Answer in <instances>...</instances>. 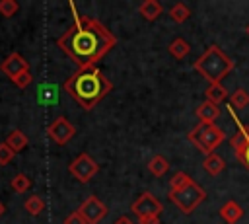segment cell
Here are the masks:
<instances>
[{"mask_svg": "<svg viewBox=\"0 0 249 224\" xmlns=\"http://www.w3.org/2000/svg\"><path fill=\"white\" fill-rule=\"evenodd\" d=\"M68 8L74 14V21L56 39V47L76 62L78 70H91L117 45V37L101 21L82 16L74 2H68Z\"/></svg>", "mask_w": 249, "mask_h": 224, "instance_id": "1", "label": "cell"}, {"mask_svg": "<svg viewBox=\"0 0 249 224\" xmlns=\"http://www.w3.org/2000/svg\"><path fill=\"white\" fill-rule=\"evenodd\" d=\"M62 88L82 109L91 111L113 90V84L95 66L91 70H76L70 78L64 80Z\"/></svg>", "mask_w": 249, "mask_h": 224, "instance_id": "2", "label": "cell"}, {"mask_svg": "<svg viewBox=\"0 0 249 224\" xmlns=\"http://www.w3.org/2000/svg\"><path fill=\"white\" fill-rule=\"evenodd\" d=\"M233 60L218 45H210L193 64V68L208 84H222V80L233 70Z\"/></svg>", "mask_w": 249, "mask_h": 224, "instance_id": "3", "label": "cell"}, {"mask_svg": "<svg viewBox=\"0 0 249 224\" xmlns=\"http://www.w3.org/2000/svg\"><path fill=\"white\" fill-rule=\"evenodd\" d=\"M187 138L191 140L193 146H196L204 156L212 154L224 140H226V134L220 127H216L214 123H198L193 131H189Z\"/></svg>", "mask_w": 249, "mask_h": 224, "instance_id": "4", "label": "cell"}, {"mask_svg": "<svg viewBox=\"0 0 249 224\" xmlns=\"http://www.w3.org/2000/svg\"><path fill=\"white\" fill-rule=\"evenodd\" d=\"M169 201L181 210V212H185V214H191L204 199H206V191L198 185V183H195V179L189 183V185H185V187H181V189H175V191H169Z\"/></svg>", "mask_w": 249, "mask_h": 224, "instance_id": "5", "label": "cell"}, {"mask_svg": "<svg viewBox=\"0 0 249 224\" xmlns=\"http://www.w3.org/2000/svg\"><path fill=\"white\" fill-rule=\"evenodd\" d=\"M68 171H70L80 183H88V181H91V179L95 177V173L99 171V166H97V162H95L89 154H78V156L70 162Z\"/></svg>", "mask_w": 249, "mask_h": 224, "instance_id": "6", "label": "cell"}, {"mask_svg": "<svg viewBox=\"0 0 249 224\" xmlns=\"http://www.w3.org/2000/svg\"><path fill=\"white\" fill-rule=\"evenodd\" d=\"M107 212H109L107 205L101 203V199L95 195L86 197V201L78 206V214L84 218L86 224H99L107 216Z\"/></svg>", "mask_w": 249, "mask_h": 224, "instance_id": "7", "label": "cell"}, {"mask_svg": "<svg viewBox=\"0 0 249 224\" xmlns=\"http://www.w3.org/2000/svg\"><path fill=\"white\" fill-rule=\"evenodd\" d=\"M74 134H76V127L66 119V117H56L54 121H51V125L47 127V136L54 142V144H58V146H64V144H68L72 138H74Z\"/></svg>", "mask_w": 249, "mask_h": 224, "instance_id": "8", "label": "cell"}, {"mask_svg": "<svg viewBox=\"0 0 249 224\" xmlns=\"http://www.w3.org/2000/svg\"><path fill=\"white\" fill-rule=\"evenodd\" d=\"M130 210L134 216L138 218H146V216H160V212L163 210V205L160 203L158 197H154L150 191L142 193L132 205H130Z\"/></svg>", "mask_w": 249, "mask_h": 224, "instance_id": "9", "label": "cell"}, {"mask_svg": "<svg viewBox=\"0 0 249 224\" xmlns=\"http://www.w3.org/2000/svg\"><path fill=\"white\" fill-rule=\"evenodd\" d=\"M0 70H2L4 76H8V78L14 82L18 76L29 72V62H27L19 53H10V55L0 62Z\"/></svg>", "mask_w": 249, "mask_h": 224, "instance_id": "10", "label": "cell"}, {"mask_svg": "<svg viewBox=\"0 0 249 224\" xmlns=\"http://www.w3.org/2000/svg\"><path fill=\"white\" fill-rule=\"evenodd\" d=\"M220 105H216V103H212V101H208V99H204L196 109H195V115H196V119L200 121V123H214L218 117H220Z\"/></svg>", "mask_w": 249, "mask_h": 224, "instance_id": "11", "label": "cell"}, {"mask_svg": "<svg viewBox=\"0 0 249 224\" xmlns=\"http://www.w3.org/2000/svg\"><path fill=\"white\" fill-rule=\"evenodd\" d=\"M37 101L43 105H54L58 103V88L54 84H39L37 86Z\"/></svg>", "mask_w": 249, "mask_h": 224, "instance_id": "12", "label": "cell"}, {"mask_svg": "<svg viewBox=\"0 0 249 224\" xmlns=\"http://www.w3.org/2000/svg\"><path fill=\"white\" fill-rule=\"evenodd\" d=\"M220 218H224L226 224H237L239 218H243V208H241L235 201H228V203L220 208Z\"/></svg>", "mask_w": 249, "mask_h": 224, "instance_id": "13", "label": "cell"}, {"mask_svg": "<svg viewBox=\"0 0 249 224\" xmlns=\"http://www.w3.org/2000/svg\"><path fill=\"white\" fill-rule=\"evenodd\" d=\"M138 12H140V16H142L144 19L154 21V19H158V18L161 16L163 8H161V4H160L158 0H144V2L138 6Z\"/></svg>", "mask_w": 249, "mask_h": 224, "instance_id": "14", "label": "cell"}, {"mask_svg": "<svg viewBox=\"0 0 249 224\" xmlns=\"http://www.w3.org/2000/svg\"><path fill=\"white\" fill-rule=\"evenodd\" d=\"M202 168H204L206 173H210V175L216 177V175H220V173L224 171L226 162L222 160V156H218L216 152H212V154L204 156V160H202Z\"/></svg>", "mask_w": 249, "mask_h": 224, "instance_id": "15", "label": "cell"}, {"mask_svg": "<svg viewBox=\"0 0 249 224\" xmlns=\"http://www.w3.org/2000/svg\"><path fill=\"white\" fill-rule=\"evenodd\" d=\"M148 171H150L154 177H163V175L169 171V162H167L161 154H156V156H152V160L148 162Z\"/></svg>", "mask_w": 249, "mask_h": 224, "instance_id": "16", "label": "cell"}, {"mask_svg": "<svg viewBox=\"0 0 249 224\" xmlns=\"http://www.w3.org/2000/svg\"><path fill=\"white\" fill-rule=\"evenodd\" d=\"M204 95H206L208 101L220 105L222 101H226V97H228V90H226L222 84H208V88L204 90Z\"/></svg>", "mask_w": 249, "mask_h": 224, "instance_id": "17", "label": "cell"}, {"mask_svg": "<svg viewBox=\"0 0 249 224\" xmlns=\"http://www.w3.org/2000/svg\"><path fill=\"white\" fill-rule=\"evenodd\" d=\"M169 53H171V56H173V58L183 60V58L191 53V45H189L183 37H177V39H173V41L169 43Z\"/></svg>", "mask_w": 249, "mask_h": 224, "instance_id": "18", "label": "cell"}, {"mask_svg": "<svg viewBox=\"0 0 249 224\" xmlns=\"http://www.w3.org/2000/svg\"><path fill=\"white\" fill-rule=\"evenodd\" d=\"M169 18L175 21V23H183L191 18V8L185 4V2H175L171 8H169Z\"/></svg>", "mask_w": 249, "mask_h": 224, "instance_id": "19", "label": "cell"}, {"mask_svg": "<svg viewBox=\"0 0 249 224\" xmlns=\"http://www.w3.org/2000/svg\"><path fill=\"white\" fill-rule=\"evenodd\" d=\"M6 144H8L14 152H21V150L27 146V134H25V132H21L19 129H16V131H12V132L8 134Z\"/></svg>", "mask_w": 249, "mask_h": 224, "instance_id": "20", "label": "cell"}, {"mask_svg": "<svg viewBox=\"0 0 249 224\" xmlns=\"http://www.w3.org/2000/svg\"><path fill=\"white\" fill-rule=\"evenodd\" d=\"M23 208H25L31 216H37V214H41V212L45 210V201H43V197H39V195H31V197L25 199Z\"/></svg>", "mask_w": 249, "mask_h": 224, "instance_id": "21", "label": "cell"}, {"mask_svg": "<svg viewBox=\"0 0 249 224\" xmlns=\"http://www.w3.org/2000/svg\"><path fill=\"white\" fill-rule=\"evenodd\" d=\"M230 105L233 109H245L249 105V92L243 88H237L233 93H230Z\"/></svg>", "mask_w": 249, "mask_h": 224, "instance_id": "22", "label": "cell"}, {"mask_svg": "<svg viewBox=\"0 0 249 224\" xmlns=\"http://www.w3.org/2000/svg\"><path fill=\"white\" fill-rule=\"evenodd\" d=\"M10 187L16 191V193H25L31 189V179L25 175V173H16L10 181Z\"/></svg>", "mask_w": 249, "mask_h": 224, "instance_id": "23", "label": "cell"}, {"mask_svg": "<svg viewBox=\"0 0 249 224\" xmlns=\"http://www.w3.org/2000/svg\"><path fill=\"white\" fill-rule=\"evenodd\" d=\"M191 181H193L191 175H187L185 171H175L173 177L169 179V187H171V191H175V189H181V187L189 185Z\"/></svg>", "mask_w": 249, "mask_h": 224, "instance_id": "24", "label": "cell"}, {"mask_svg": "<svg viewBox=\"0 0 249 224\" xmlns=\"http://www.w3.org/2000/svg\"><path fill=\"white\" fill-rule=\"evenodd\" d=\"M19 10V4L16 0H0V14L4 18H12L16 16V12Z\"/></svg>", "mask_w": 249, "mask_h": 224, "instance_id": "25", "label": "cell"}, {"mask_svg": "<svg viewBox=\"0 0 249 224\" xmlns=\"http://www.w3.org/2000/svg\"><path fill=\"white\" fill-rule=\"evenodd\" d=\"M14 156H16V152L6 142H0V166H8L14 160Z\"/></svg>", "mask_w": 249, "mask_h": 224, "instance_id": "26", "label": "cell"}, {"mask_svg": "<svg viewBox=\"0 0 249 224\" xmlns=\"http://www.w3.org/2000/svg\"><path fill=\"white\" fill-rule=\"evenodd\" d=\"M31 82H33V76H31V72H25V74H21V76H18V78L14 80V84H16L18 88H21V90H23V88H27Z\"/></svg>", "mask_w": 249, "mask_h": 224, "instance_id": "27", "label": "cell"}, {"mask_svg": "<svg viewBox=\"0 0 249 224\" xmlns=\"http://www.w3.org/2000/svg\"><path fill=\"white\" fill-rule=\"evenodd\" d=\"M62 224H86V222H84V218L78 214V210H74V212H70V214L64 218Z\"/></svg>", "mask_w": 249, "mask_h": 224, "instance_id": "28", "label": "cell"}, {"mask_svg": "<svg viewBox=\"0 0 249 224\" xmlns=\"http://www.w3.org/2000/svg\"><path fill=\"white\" fill-rule=\"evenodd\" d=\"M235 158H237V160H239V162L249 169V144H247V146L243 148V152H241V154H237Z\"/></svg>", "mask_w": 249, "mask_h": 224, "instance_id": "29", "label": "cell"}, {"mask_svg": "<svg viewBox=\"0 0 249 224\" xmlns=\"http://www.w3.org/2000/svg\"><path fill=\"white\" fill-rule=\"evenodd\" d=\"M138 224H160V216H146V218H138Z\"/></svg>", "mask_w": 249, "mask_h": 224, "instance_id": "30", "label": "cell"}, {"mask_svg": "<svg viewBox=\"0 0 249 224\" xmlns=\"http://www.w3.org/2000/svg\"><path fill=\"white\" fill-rule=\"evenodd\" d=\"M115 224H134V220H132L128 214H123V216H119V218L115 220Z\"/></svg>", "mask_w": 249, "mask_h": 224, "instance_id": "31", "label": "cell"}, {"mask_svg": "<svg viewBox=\"0 0 249 224\" xmlns=\"http://www.w3.org/2000/svg\"><path fill=\"white\" fill-rule=\"evenodd\" d=\"M2 214H4V205L0 203V216H2Z\"/></svg>", "mask_w": 249, "mask_h": 224, "instance_id": "32", "label": "cell"}, {"mask_svg": "<svg viewBox=\"0 0 249 224\" xmlns=\"http://www.w3.org/2000/svg\"><path fill=\"white\" fill-rule=\"evenodd\" d=\"M245 31H247V35H249V23H247V27H245Z\"/></svg>", "mask_w": 249, "mask_h": 224, "instance_id": "33", "label": "cell"}]
</instances>
